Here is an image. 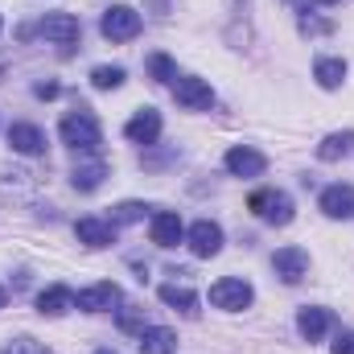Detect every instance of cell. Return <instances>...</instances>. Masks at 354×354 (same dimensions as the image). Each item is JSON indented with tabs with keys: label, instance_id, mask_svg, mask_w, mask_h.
<instances>
[{
	"label": "cell",
	"instance_id": "6da1fadb",
	"mask_svg": "<svg viewBox=\"0 0 354 354\" xmlns=\"http://www.w3.org/2000/svg\"><path fill=\"white\" fill-rule=\"evenodd\" d=\"M58 136H62V145H71L75 153H99V145H103V128H99V120L91 115L87 107L62 115Z\"/></svg>",
	"mask_w": 354,
	"mask_h": 354
},
{
	"label": "cell",
	"instance_id": "7a4b0ae2",
	"mask_svg": "<svg viewBox=\"0 0 354 354\" xmlns=\"http://www.w3.org/2000/svg\"><path fill=\"white\" fill-rule=\"evenodd\" d=\"M248 210L260 218V223H272V227H288L292 223V198L284 194V189H256L252 198H248Z\"/></svg>",
	"mask_w": 354,
	"mask_h": 354
},
{
	"label": "cell",
	"instance_id": "3957f363",
	"mask_svg": "<svg viewBox=\"0 0 354 354\" xmlns=\"http://www.w3.org/2000/svg\"><path fill=\"white\" fill-rule=\"evenodd\" d=\"M252 297H256V292H252V284H248L243 276H223V280L210 284V305H214V309H227V313L248 309Z\"/></svg>",
	"mask_w": 354,
	"mask_h": 354
},
{
	"label": "cell",
	"instance_id": "277c9868",
	"mask_svg": "<svg viewBox=\"0 0 354 354\" xmlns=\"http://www.w3.org/2000/svg\"><path fill=\"white\" fill-rule=\"evenodd\" d=\"M140 12L136 8H128V4H111L107 12H103V21H99V33L107 37V41H132L136 33H140Z\"/></svg>",
	"mask_w": 354,
	"mask_h": 354
},
{
	"label": "cell",
	"instance_id": "5b68a950",
	"mask_svg": "<svg viewBox=\"0 0 354 354\" xmlns=\"http://www.w3.org/2000/svg\"><path fill=\"white\" fill-rule=\"evenodd\" d=\"M185 243H189V252H194L198 260H210V256L223 252V227L210 223V218H198V223L185 231Z\"/></svg>",
	"mask_w": 354,
	"mask_h": 354
},
{
	"label": "cell",
	"instance_id": "8992f818",
	"mask_svg": "<svg viewBox=\"0 0 354 354\" xmlns=\"http://www.w3.org/2000/svg\"><path fill=\"white\" fill-rule=\"evenodd\" d=\"M174 95H177V103H181L185 111H210V107H214V91H210V83H206V79H194V75L177 79Z\"/></svg>",
	"mask_w": 354,
	"mask_h": 354
},
{
	"label": "cell",
	"instance_id": "52a82bcc",
	"mask_svg": "<svg viewBox=\"0 0 354 354\" xmlns=\"http://www.w3.org/2000/svg\"><path fill=\"white\" fill-rule=\"evenodd\" d=\"M37 33H41L46 41H58V46H75V41L83 37V25H79V17H75V12H50V17L37 25Z\"/></svg>",
	"mask_w": 354,
	"mask_h": 354
},
{
	"label": "cell",
	"instance_id": "ba28073f",
	"mask_svg": "<svg viewBox=\"0 0 354 354\" xmlns=\"http://www.w3.org/2000/svg\"><path fill=\"white\" fill-rule=\"evenodd\" d=\"M264 169H268V157L252 145H235L227 153V174L231 177H260Z\"/></svg>",
	"mask_w": 354,
	"mask_h": 354
},
{
	"label": "cell",
	"instance_id": "9c48e42d",
	"mask_svg": "<svg viewBox=\"0 0 354 354\" xmlns=\"http://www.w3.org/2000/svg\"><path fill=\"white\" fill-rule=\"evenodd\" d=\"M124 136H128L132 145H153V140L161 136V111H157V107H140V111L124 124Z\"/></svg>",
	"mask_w": 354,
	"mask_h": 354
},
{
	"label": "cell",
	"instance_id": "30bf717a",
	"mask_svg": "<svg viewBox=\"0 0 354 354\" xmlns=\"http://www.w3.org/2000/svg\"><path fill=\"white\" fill-rule=\"evenodd\" d=\"M8 145H12V153H21V157H41V153H46V132H41L37 124H12V128H8Z\"/></svg>",
	"mask_w": 354,
	"mask_h": 354
},
{
	"label": "cell",
	"instance_id": "8fae6325",
	"mask_svg": "<svg viewBox=\"0 0 354 354\" xmlns=\"http://www.w3.org/2000/svg\"><path fill=\"white\" fill-rule=\"evenodd\" d=\"M115 301H120V284H111V280H99V284H91L75 297V305L87 309V313H107Z\"/></svg>",
	"mask_w": 354,
	"mask_h": 354
},
{
	"label": "cell",
	"instance_id": "7c38bea8",
	"mask_svg": "<svg viewBox=\"0 0 354 354\" xmlns=\"http://www.w3.org/2000/svg\"><path fill=\"white\" fill-rule=\"evenodd\" d=\"M75 235H79L83 248H111L115 243V223L111 218H79Z\"/></svg>",
	"mask_w": 354,
	"mask_h": 354
},
{
	"label": "cell",
	"instance_id": "4fadbf2b",
	"mask_svg": "<svg viewBox=\"0 0 354 354\" xmlns=\"http://www.w3.org/2000/svg\"><path fill=\"white\" fill-rule=\"evenodd\" d=\"M322 214H330V218H351L354 214V185H326L322 189Z\"/></svg>",
	"mask_w": 354,
	"mask_h": 354
},
{
	"label": "cell",
	"instance_id": "5bb4252c",
	"mask_svg": "<svg viewBox=\"0 0 354 354\" xmlns=\"http://www.w3.org/2000/svg\"><path fill=\"white\" fill-rule=\"evenodd\" d=\"M272 268H276V276H280L284 284H297V280L309 272V256H305L301 248H280V252L272 256Z\"/></svg>",
	"mask_w": 354,
	"mask_h": 354
},
{
	"label": "cell",
	"instance_id": "9a60e30c",
	"mask_svg": "<svg viewBox=\"0 0 354 354\" xmlns=\"http://www.w3.org/2000/svg\"><path fill=\"white\" fill-rule=\"evenodd\" d=\"M330 326H334L330 309H317V305H309V309H301V313H297V330H301V338H305V342H322Z\"/></svg>",
	"mask_w": 354,
	"mask_h": 354
},
{
	"label": "cell",
	"instance_id": "2e32d148",
	"mask_svg": "<svg viewBox=\"0 0 354 354\" xmlns=\"http://www.w3.org/2000/svg\"><path fill=\"white\" fill-rule=\"evenodd\" d=\"M153 243L157 248H177L181 239H185V227H181V218H177L174 210H161V214H153Z\"/></svg>",
	"mask_w": 354,
	"mask_h": 354
},
{
	"label": "cell",
	"instance_id": "e0dca14e",
	"mask_svg": "<svg viewBox=\"0 0 354 354\" xmlns=\"http://www.w3.org/2000/svg\"><path fill=\"white\" fill-rule=\"evenodd\" d=\"M66 309H75V292H71L66 284H50V288H41V297H37V313H46V317H62Z\"/></svg>",
	"mask_w": 354,
	"mask_h": 354
},
{
	"label": "cell",
	"instance_id": "ac0fdd59",
	"mask_svg": "<svg viewBox=\"0 0 354 354\" xmlns=\"http://www.w3.org/2000/svg\"><path fill=\"white\" fill-rule=\"evenodd\" d=\"M136 338H140V342H136L140 354H174L177 351V334L165 330V326H145Z\"/></svg>",
	"mask_w": 354,
	"mask_h": 354
},
{
	"label": "cell",
	"instance_id": "d6986e66",
	"mask_svg": "<svg viewBox=\"0 0 354 354\" xmlns=\"http://www.w3.org/2000/svg\"><path fill=\"white\" fill-rule=\"evenodd\" d=\"M313 79H317L322 91H338L346 83V62L342 58H317L313 62Z\"/></svg>",
	"mask_w": 354,
	"mask_h": 354
},
{
	"label": "cell",
	"instance_id": "ffe728a7",
	"mask_svg": "<svg viewBox=\"0 0 354 354\" xmlns=\"http://www.w3.org/2000/svg\"><path fill=\"white\" fill-rule=\"evenodd\" d=\"M103 177H107V161L103 157H91L87 165H75V189H83V194H91V189H99L103 185Z\"/></svg>",
	"mask_w": 354,
	"mask_h": 354
},
{
	"label": "cell",
	"instance_id": "44dd1931",
	"mask_svg": "<svg viewBox=\"0 0 354 354\" xmlns=\"http://www.w3.org/2000/svg\"><path fill=\"white\" fill-rule=\"evenodd\" d=\"M354 153V132H330L322 145H317V161H342Z\"/></svg>",
	"mask_w": 354,
	"mask_h": 354
},
{
	"label": "cell",
	"instance_id": "7402d4cb",
	"mask_svg": "<svg viewBox=\"0 0 354 354\" xmlns=\"http://www.w3.org/2000/svg\"><path fill=\"white\" fill-rule=\"evenodd\" d=\"M161 301H165L169 309H181L185 317L198 313V297H194V288H185V284H161Z\"/></svg>",
	"mask_w": 354,
	"mask_h": 354
},
{
	"label": "cell",
	"instance_id": "603a6c76",
	"mask_svg": "<svg viewBox=\"0 0 354 354\" xmlns=\"http://www.w3.org/2000/svg\"><path fill=\"white\" fill-rule=\"evenodd\" d=\"M124 66H95L91 71V87L95 91H115V87H124Z\"/></svg>",
	"mask_w": 354,
	"mask_h": 354
},
{
	"label": "cell",
	"instance_id": "cb8c5ba5",
	"mask_svg": "<svg viewBox=\"0 0 354 354\" xmlns=\"http://www.w3.org/2000/svg\"><path fill=\"white\" fill-rule=\"evenodd\" d=\"M149 75L157 79V83H177V62L169 58V54H149Z\"/></svg>",
	"mask_w": 354,
	"mask_h": 354
},
{
	"label": "cell",
	"instance_id": "d4e9b609",
	"mask_svg": "<svg viewBox=\"0 0 354 354\" xmlns=\"http://www.w3.org/2000/svg\"><path fill=\"white\" fill-rule=\"evenodd\" d=\"M145 210H149L145 202H120V206L111 210V223H115V227H120V223H140Z\"/></svg>",
	"mask_w": 354,
	"mask_h": 354
},
{
	"label": "cell",
	"instance_id": "484cf974",
	"mask_svg": "<svg viewBox=\"0 0 354 354\" xmlns=\"http://www.w3.org/2000/svg\"><path fill=\"white\" fill-rule=\"evenodd\" d=\"M120 330L140 334V330H145V309H140V305H124V309H120Z\"/></svg>",
	"mask_w": 354,
	"mask_h": 354
},
{
	"label": "cell",
	"instance_id": "4316f807",
	"mask_svg": "<svg viewBox=\"0 0 354 354\" xmlns=\"http://www.w3.org/2000/svg\"><path fill=\"white\" fill-rule=\"evenodd\" d=\"M301 33H305V37H309V33L322 37V33H334V25L322 21V17H309V8H301Z\"/></svg>",
	"mask_w": 354,
	"mask_h": 354
},
{
	"label": "cell",
	"instance_id": "83f0119b",
	"mask_svg": "<svg viewBox=\"0 0 354 354\" xmlns=\"http://www.w3.org/2000/svg\"><path fill=\"white\" fill-rule=\"evenodd\" d=\"M0 354H50V351H46L41 342H33V338H12Z\"/></svg>",
	"mask_w": 354,
	"mask_h": 354
},
{
	"label": "cell",
	"instance_id": "f1b7e54d",
	"mask_svg": "<svg viewBox=\"0 0 354 354\" xmlns=\"http://www.w3.org/2000/svg\"><path fill=\"white\" fill-rule=\"evenodd\" d=\"M334 354H354V334H351V330H342V334H338V342H334Z\"/></svg>",
	"mask_w": 354,
	"mask_h": 354
},
{
	"label": "cell",
	"instance_id": "f546056e",
	"mask_svg": "<svg viewBox=\"0 0 354 354\" xmlns=\"http://www.w3.org/2000/svg\"><path fill=\"white\" fill-rule=\"evenodd\" d=\"M33 95H37V99H58V83H37Z\"/></svg>",
	"mask_w": 354,
	"mask_h": 354
},
{
	"label": "cell",
	"instance_id": "4dcf8cb0",
	"mask_svg": "<svg viewBox=\"0 0 354 354\" xmlns=\"http://www.w3.org/2000/svg\"><path fill=\"white\" fill-rule=\"evenodd\" d=\"M284 4H292V8H309V0H284Z\"/></svg>",
	"mask_w": 354,
	"mask_h": 354
},
{
	"label": "cell",
	"instance_id": "1f68e13d",
	"mask_svg": "<svg viewBox=\"0 0 354 354\" xmlns=\"http://www.w3.org/2000/svg\"><path fill=\"white\" fill-rule=\"evenodd\" d=\"M4 301H8V292H4V288H0V309H4Z\"/></svg>",
	"mask_w": 354,
	"mask_h": 354
},
{
	"label": "cell",
	"instance_id": "d6a6232c",
	"mask_svg": "<svg viewBox=\"0 0 354 354\" xmlns=\"http://www.w3.org/2000/svg\"><path fill=\"white\" fill-rule=\"evenodd\" d=\"M317 4H338V0H317Z\"/></svg>",
	"mask_w": 354,
	"mask_h": 354
},
{
	"label": "cell",
	"instance_id": "836d02e7",
	"mask_svg": "<svg viewBox=\"0 0 354 354\" xmlns=\"http://www.w3.org/2000/svg\"><path fill=\"white\" fill-rule=\"evenodd\" d=\"M95 354H115V351H95Z\"/></svg>",
	"mask_w": 354,
	"mask_h": 354
},
{
	"label": "cell",
	"instance_id": "e575fe53",
	"mask_svg": "<svg viewBox=\"0 0 354 354\" xmlns=\"http://www.w3.org/2000/svg\"><path fill=\"white\" fill-rule=\"evenodd\" d=\"M235 4H243V8H248V0H235Z\"/></svg>",
	"mask_w": 354,
	"mask_h": 354
},
{
	"label": "cell",
	"instance_id": "d590c367",
	"mask_svg": "<svg viewBox=\"0 0 354 354\" xmlns=\"http://www.w3.org/2000/svg\"><path fill=\"white\" fill-rule=\"evenodd\" d=\"M0 75H4V66H0Z\"/></svg>",
	"mask_w": 354,
	"mask_h": 354
}]
</instances>
